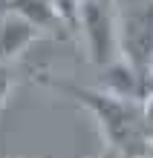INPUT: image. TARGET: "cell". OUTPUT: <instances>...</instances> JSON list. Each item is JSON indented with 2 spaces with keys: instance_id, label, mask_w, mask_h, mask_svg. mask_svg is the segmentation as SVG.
Segmentation results:
<instances>
[{
  "instance_id": "6da1fadb",
  "label": "cell",
  "mask_w": 153,
  "mask_h": 158,
  "mask_svg": "<svg viewBox=\"0 0 153 158\" xmlns=\"http://www.w3.org/2000/svg\"><path fill=\"white\" fill-rule=\"evenodd\" d=\"M46 86H52L55 92L75 98L78 104H84L92 112V118L98 121L101 135L107 138L113 155L119 158H147L150 144L145 132V104L142 98H127L116 95L110 89H92V86H75L66 81L55 78H41Z\"/></svg>"
},
{
  "instance_id": "7a4b0ae2",
  "label": "cell",
  "mask_w": 153,
  "mask_h": 158,
  "mask_svg": "<svg viewBox=\"0 0 153 158\" xmlns=\"http://www.w3.org/2000/svg\"><path fill=\"white\" fill-rule=\"evenodd\" d=\"M119 55L139 78H147L153 58V0H116Z\"/></svg>"
},
{
  "instance_id": "3957f363",
  "label": "cell",
  "mask_w": 153,
  "mask_h": 158,
  "mask_svg": "<svg viewBox=\"0 0 153 158\" xmlns=\"http://www.w3.org/2000/svg\"><path fill=\"white\" fill-rule=\"evenodd\" d=\"M38 38H41V32L29 20L6 9L0 15V63H12L15 58H20Z\"/></svg>"
},
{
  "instance_id": "277c9868",
  "label": "cell",
  "mask_w": 153,
  "mask_h": 158,
  "mask_svg": "<svg viewBox=\"0 0 153 158\" xmlns=\"http://www.w3.org/2000/svg\"><path fill=\"white\" fill-rule=\"evenodd\" d=\"M9 12L20 15L23 20H29L38 32H58V29H66L61 15L46 3V0H9Z\"/></svg>"
},
{
  "instance_id": "5b68a950",
  "label": "cell",
  "mask_w": 153,
  "mask_h": 158,
  "mask_svg": "<svg viewBox=\"0 0 153 158\" xmlns=\"http://www.w3.org/2000/svg\"><path fill=\"white\" fill-rule=\"evenodd\" d=\"M55 12L61 15V20L66 29H72L75 32V17H78V0H46Z\"/></svg>"
},
{
  "instance_id": "8992f818",
  "label": "cell",
  "mask_w": 153,
  "mask_h": 158,
  "mask_svg": "<svg viewBox=\"0 0 153 158\" xmlns=\"http://www.w3.org/2000/svg\"><path fill=\"white\" fill-rule=\"evenodd\" d=\"M12 86H15V81H12V75H9V63H0V106L6 104Z\"/></svg>"
},
{
  "instance_id": "52a82bcc",
  "label": "cell",
  "mask_w": 153,
  "mask_h": 158,
  "mask_svg": "<svg viewBox=\"0 0 153 158\" xmlns=\"http://www.w3.org/2000/svg\"><path fill=\"white\" fill-rule=\"evenodd\" d=\"M145 132H147V144L153 147V92L150 95H145Z\"/></svg>"
},
{
  "instance_id": "ba28073f",
  "label": "cell",
  "mask_w": 153,
  "mask_h": 158,
  "mask_svg": "<svg viewBox=\"0 0 153 158\" xmlns=\"http://www.w3.org/2000/svg\"><path fill=\"white\" fill-rule=\"evenodd\" d=\"M147 75H153V58H150V69H147Z\"/></svg>"
}]
</instances>
